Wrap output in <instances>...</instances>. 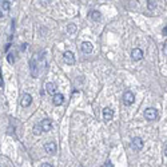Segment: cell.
Segmentation results:
<instances>
[{"mask_svg": "<svg viewBox=\"0 0 167 167\" xmlns=\"http://www.w3.org/2000/svg\"><path fill=\"white\" fill-rule=\"evenodd\" d=\"M44 148H45V151H47L48 154H55V152H56V145H55V142H48V143H45V145H44Z\"/></svg>", "mask_w": 167, "mask_h": 167, "instance_id": "cell-8", "label": "cell"}, {"mask_svg": "<svg viewBox=\"0 0 167 167\" xmlns=\"http://www.w3.org/2000/svg\"><path fill=\"white\" fill-rule=\"evenodd\" d=\"M63 59H64V62L67 63V64H70V66H72L75 63V56H74V54L71 52V51H66L64 55H63Z\"/></svg>", "mask_w": 167, "mask_h": 167, "instance_id": "cell-5", "label": "cell"}, {"mask_svg": "<svg viewBox=\"0 0 167 167\" xmlns=\"http://www.w3.org/2000/svg\"><path fill=\"white\" fill-rule=\"evenodd\" d=\"M165 154H166V157H167V146H166V148H165Z\"/></svg>", "mask_w": 167, "mask_h": 167, "instance_id": "cell-25", "label": "cell"}, {"mask_svg": "<svg viewBox=\"0 0 167 167\" xmlns=\"http://www.w3.org/2000/svg\"><path fill=\"white\" fill-rule=\"evenodd\" d=\"M7 60H8V63H15V57H13V54H8V56H7Z\"/></svg>", "mask_w": 167, "mask_h": 167, "instance_id": "cell-18", "label": "cell"}, {"mask_svg": "<svg viewBox=\"0 0 167 167\" xmlns=\"http://www.w3.org/2000/svg\"><path fill=\"white\" fill-rule=\"evenodd\" d=\"M40 125H42L43 131H50L51 128H52V122H51V119H43L42 122H40Z\"/></svg>", "mask_w": 167, "mask_h": 167, "instance_id": "cell-9", "label": "cell"}, {"mask_svg": "<svg viewBox=\"0 0 167 167\" xmlns=\"http://www.w3.org/2000/svg\"><path fill=\"white\" fill-rule=\"evenodd\" d=\"M68 31H70V32H74V31H75V25H74V24H71L70 27H68Z\"/></svg>", "mask_w": 167, "mask_h": 167, "instance_id": "cell-19", "label": "cell"}, {"mask_svg": "<svg viewBox=\"0 0 167 167\" xmlns=\"http://www.w3.org/2000/svg\"><path fill=\"white\" fill-rule=\"evenodd\" d=\"M40 167H52V166H51L50 163H43V165L40 166Z\"/></svg>", "mask_w": 167, "mask_h": 167, "instance_id": "cell-23", "label": "cell"}, {"mask_svg": "<svg viewBox=\"0 0 167 167\" xmlns=\"http://www.w3.org/2000/svg\"><path fill=\"white\" fill-rule=\"evenodd\" d=\"M103 118H104L106 122L112 120V118H114V110H111L110 107H106L104 110H103Z\"/></svg>", "mask_w": 167, "mask_h": 167, "instance_id": "cell-6", "label": "cell"}, {"mask_svg": "<svg viewBox=\"0 0 167 167\" xmlns=\"http://www.w3.org/2000/svg\"><path fill=\"white\" fill-rule=\"evenodd\" d=\"M163 54H165V55L167 56V44L163 45Z\"/></svg>", "mask_w": 167, "mask_h": 167, "instance_id": "cell-22", "label": "cell"}, {"mask_svg": "<svg viewBox=\"0 0 167 167\" xmlns=\"http://www.w3.org/2000/svg\"><path fill=\"white\" fill-rule=\"evenodd\" d=\"M158 116H159V114H158V111L155 108H147V110H145V118L147 120H157Z\"/></svg>", "mask_w": 167, "mask_h": 167, "instance_id": "cell-2", "label": "cell"}, {"mask_svg": "<svg viewBox=\"0 0 167 167\" xmlns=\"http://www.w3.org/2000/svg\"><path fill=\"white\" fill-rule=\"evenodd\" d=\"M135 100V95L131 92V91H126L125 94H123V103H125L126 106H131L132 103H134Z\"/></svg>", "mask_w": 167, "mask_h": 167, "instance_id": "cell-3", "label": "cell"}, {"mask_svg": "<svg viewBox=\"0 0 167 167\" xmlns=\"http://www.w3.org/2000/svg\"><path fill=\"white\" fill-rule=\"evenodd\" d=\"M82 51L84 54H90V52H92V44H91L90 42H83L82 43Z\"/></svg>", "mask_w": 167, "mask_h": 167, "instance_id": "cell-11", "label": "cell"}, {"mask_svg": "<svg viewBox=\"0 0 167 167\" xmlns=\"http://www.w3.org/2000/svg\"><path fill=\"white\" fill-rule=\"evenodd\" d=\"M10 10V1H1V11Z\"/></svg>", "mask_w": 167, "mask_h": 167, "instance_id": "cell-16", "label": "cell"}, {"mask_svg": "<svg viewBox=\"0 0 167 167\" xmlns=\"http://www.w3.org/2000/svg\"><path fill=\"white\" fill-rule=\"evenodd\" d=\"M42 67H45V62L43 59V56H37L35 59H32L30 62V70H31V75L34 78H36L40 72V68Z\"/></svg>", "mask_w": 167, "mask_h": 167, "instance_id": "cell-1", "label": "cell"}, {"mask_svg": "<svg viewBox=\"0 0 167 167\" xmlns=\"http://www.w3.org/2000/svg\"><path fill=\"white\" fill-rule=\"evenodd\" d=\"M131 143H132V146H134L136 150H142L143 148V140L140 139L139 136H135L134 139H132Z\"/></svg>", "mask_w": 167, "mask_h": 167, "instance_id": "cell-12", "label": "cell"}, {"mask_svg": "<svg viewBox=\"0 0 167 167\" xmlns=\"http://www.w3.org/2000/svg\"><path fill=\"white\" fill-rule=\"evenodd\" d=\"M106 167H114V165L111 163V160H107V162H106Z\"/></svg>", "mask_w": 167, "mask_h": 167, "instance_id": "cell-20", "label": "cell"}, {"mask_svg": "<svg viewBox=\"0 0 167 167\" xmlns=\"http://www.w3.org/2000/svg\"><path fill=\"white\" fill-rule=\"evenodd\" d=\"M20 50H22V51H25V50H27V44H25V43H24V44H22Z\"/></svg>", "mask_w": 167, "mask_h": 167, "instance_id": "cell-21", "label": "cell"}, {"mask_svg": "<svg viewBox=\"0 0 167 167\" xmlns=\"http://www.w3.org/2000/svg\"><path fill=\"white\" fill-rule=\"evenodd\" d=\"M32 103V96L30 94H23L22 95V100H20V104L23 107H28V106Z\"/></svg>", "mask_w": 167, "mask_h": 167, "instance_id": "cell-4", "label": "cell"}, {"mask_svg": "<svg viewBox=\"0 0 167 167\" xmlns=\"http://www.w3.org/2000/svg\"><path fill=\"white\" fill-rule=\"evenodd\" d=\"M52 102H54V104H55V106H60V104H63V103H64V96H63L62 94H56L55 96H54Z\"/></svg>", "mask_w": 167, "mask_h": 167, "instance_id": "cell-13", "label": "cell"}, {"mask_svg": "<svg viewBox=\"0 0 167 167\" xmlns=\"http://www.w3.org/2000/svg\"><path fill=\"white\" fill-rule=\"evenodd\" d=\"M90 16H91V19H94V20H99V19H100L99 11H92V12L90 13Z\"/></svg>", "mask_w": 167, "mask_h": 167, "instance_id": "cell-15", "label": "cell"}, {"mask_svg": "<svg viewBox=\"0 0 167 167\" xmlns=\"http://www.w3.org/2000/svg\"><path fill=\"white\" fill-rule=\"evenodd\" d=\"M43 132V128H42V125L40 123H37V125H35V127H34V134L36 135H40Z\"/></svg>", "mask_w": 167, "mask_h": 167, "instance_id": "cell-14", "label": "cell"}, {"mask_svg": "<svg viewBox=\"0 0 167 167\" xmlns=\"http://www.w3.org/2000/svg\"><path fill=\"white\" fill-rule=\"evenodd\" d=\"M162 32H163V35H167V25H166L165 28H163V31H162Z\"/></svg>", "mask_w": 167, "mask_h": 167, "instance_id": "cell-24", "label": "cell"}, {"mask_svg": "<svg viewBox=\"0 0 167 167\" xmlns=\"http://www.w3.org/2000/svg\"><path fill=\"white\" fill-rule=\"evenodd\" d=\"M147 7H148V10H154V8L157 7V1L150 0V1H147Z\"/></svg>", "mask_w": 167, "mask_h": 167, "instance_id": "cell-17", "label": "cell"}, {"mask_svg": "<svg viewBox=\"0 0 167 167\" xmlns=\"http://www.w3.org/2000/svg\"><path fill=\"white\" fill-rule=\"evenodd\" d=\"M45 90H47V92L50 95H54V96H55L56 95V84L55 83H51V82L45 83Z\"/></svg>", "mask_w": 167, "mask_h": 167, "instance_id": "cell-7", "label": "cell"}, {"mask_svg": "<svg viewBox=\"0 0 167 167\" xmlns=\"http://www.w3.org/2000/svg\"><path fill=\"white\" fill-rule=\"evenodd\" d=\"M131 56L134 60H140L143 57V52L142 50H139V48H134V50L131 51Z\"/></svg>", "mask_w": 167, "mask_h": 167, "instance_id": "cell-10", "label": "cell"}]
</instances>
